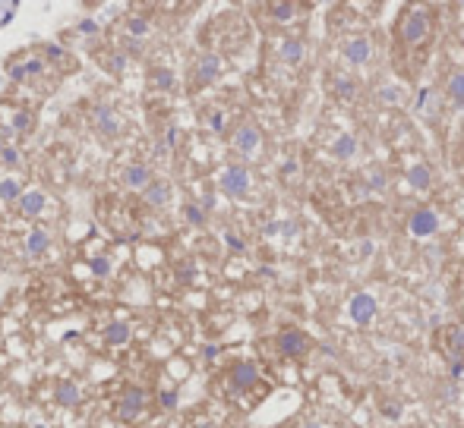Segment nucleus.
I'll return each mask as SVG.
<instances>
[{"label": "nucleus", "instance_id": "38", "mask_svg": "<svg viewBox=\"0 0 464 428\" xmlns=\"http://www.w3.org/2000/svg\"><path fill=\"white\" fill-rule=\"evenodd\" d=\"M161 406H165V410H174V406H177V393H174V391H161Z\"/></svg>", "mask_w": 464, "mask_h": 428}, {"label": "nucleus", "instance_id": "18", "mask_svg": "<svg viewBox=\"0 0 464 428\" xmlns=\"http://www.w3.org/2000/svg\"><path fill=\"white\" fill-rule=\"evenodd\" d=\"M278 54L287 66H297L300 60H304V42H300V38H285L278 47Z\"/></svg>", "mask_w": 464, "mask_h": 428}, {"label": "nucleus", "instance_id": "35", "mask_svg": "<svg viewBox=\"0 0 464 428\" xmlns=\"http://www.w3.org/2000/svg\"><path fill=\"white\" fill-rule=\"evenodd\" d=\"M177 139H180V129L171 123V126L165 129V142H161V145H165V148H174V145H177Z\"/></svg>", "mask_w": 464, "mask_h": 428}, {"label": "nucleus", "instance_id": "29", "mask_svg": "<svg viewBox=\"0 0 464 428\" xmlns=\"http://www.w3.org/2000/svg\"><path fill=\"white\" fill-rule=\"evenodd\" d=\"M13 129H16L19 135L32 133V129H35V114H32V111H19L16 120H13Z\"/></svg>", "mask_w": 464, "mask_h": 428}, {"label": "nucleus", "instance_id": "7", "mask_svg": "<svg viewBox=\"0 0 464 428\" xmlns=\"http://www.w3.org/2000/svg\"><path fill=\"white\" fill-rule=\"evenodd\" d=\"M218 76H221V57L218 54H203V57L196 60V66H193L196 85H212Z\"/></svg>", "mask_w": 464, "mask_h": 428}, {"label": "nucleus", "instance_id": "48", "mask_svg": "<svg viewBox=\"0 0 464 428\" xmlns=\"http://www.w3.org/2000/svg\"><path fill=\"white\" fill-rule=\"evenodd\" d=\"M304 428H322V425H319V422H307Z\"/></svg>", "mask_w": 464, "mask_h": 428}, {"label": "nucleus", "instance_id": "39", "mask_svg": "<svg viewBox=\"0 0 464 428\" xmlns=\"http://www.w3.org/2000/svg\"><path fill=\"white\" fill-rule=\"evenodd\" d=\"M208 126H212L215 133H221V129H225V114H221V111H215L212 117H208Z\"/></svg>", "mask_w": 464, "mask_h": 428}, {"label": "nucleus", "instance_id": "42", "mask_svg": "<svg viewBox=\"0 0 464 428\" xmlns=\"http://www.w3.org/2000/svg\"><path fill=\"white\" fill-rule=\"evenodd\" d=\"M427 98H429V88H420V92H417V98H414V111H420V107L427 104Z\"/></svg>", "mask_w": 464, "mask_h": 428}, {"label": "nucleus", "instance_id": "13", "mask_svg": "<svg viewBox=\"0 0 464 428\" xmlns=\"http://www.w3.org/2000/svg\"><path fill=\"white\" fill-rule=\"evenodd\" d=\"M143 195H145V202H149L152 208H165L167 202H171V183L167 180H152L149 186L143 189Z\"/></svg>", "mask_w": 464, "mask_h": 428}, {"label": "nucleus", "instance_id": "12", "mask_svg": "<svg viewBox=\"0 0 464 428\" xmlns=\"http://www.w3.org/2000/svg\"><path fill=\"white\" fill-rule=\"evenodd\" d=\"M373 57V44H369V38H351V42L345 44V60L354 66L367 63V60Z\"/></svg>", "mask_w": 464, "mask_h": 428}, {"label": "nucleus", "instance_id": "44", "mask_svg": "<svg viewBox=\"0 0 464 428\" xmlns=\"http://www.w3.org/2000/svg\"><path fill=\"white\" fill-rule=\"evenodd\" d=\"M126 51H130V54H139V51H143V42H136V38H126Z\"/></svg>", "mask_w": 464, "mask_h": 428}, {"label": "nucleus", "instance_id": "37", "mask_svg": "<svg viewBox=\"0 0 464 428\" xmlns=\"http://www.w3.org/2000/svg\"><path fill=\"white\" fill-rule=\"evenodd\" d=\"M107 271H111V264H107V258H92V274L105 277Z\"/></svg>", "mask_w": 464, "mask_h": 428}, {"label": "nucleus", "instance_id": "10", "mask_svg": "<svg viewBox=\"0 0 464 428\" xmlns=\"http://www.w3.org/2000/svg\"><path fill=\"white\" fill-rule=\"evenodd\" d=\"M376 309H379V305H376V296L373 293H357L351 300V305H347V312H351V318L357 324H369V322H373Z\"/></svg>", "mask_w": 464, "mask_h": 428}, {"label": "nucleus", "instance_id": "30", "mask_svg": "<svg viewBox=\"0 0 464 428\" xmlns=\"http://www.w3.org/2000/svg\"><path fill=\"white\" fill-rule=\"evenodd\" d=\"M124 66H126V54L124 51L107 54V57H105V70L107 73H124Z\"/></svg>", "mask_w": 464, "mask_h": 428}, {"label": "nucleus", "instance_id": "22", "mask_svg": "<svg viewBox=\"0 0 464 428\" xmlns=\"http://www.w3.org/2000/svg\"><path fill=\"white\" fill-rule=\"evenodd\" d=\"M408 183H411L414 189H429V183H433V173H429L427 164H414L411 171H408Z\"/></svg>", "mask_w": 464, "mask_h": 428}, {"label": "nucleus", "instance_id": "46", "mask_svg": "<svg viewBox=\"0 0 464 428\" xmlns=\"http://www.w3.org/2000/svg\"><path fill=\"white\" fill-rule=\"evenodd\" d=\"M203 356H206V359H215V356H218V346H206Z\"/></svg>", "mask_w": 464, "mask_h": 428}, {"label": "nucleus", "instance_id": "11", "mask_svg": "<svg viewBox=\"0 0 464 428\" xmlns=\"http://www.w3.org/2000/svg\"><path fill=\"white\" fill-rule=\"evenodd\" d=\"M439 230V217H436L433 208H420V212L411 214V233L414 236H433Z\"/></svg>", "mask_w": 464, "mask_h": 428}, {"label": "nucleus", "instance_id": "33", "mask_svg": "<svg viewBox=\"0 0 464 428\" xmlns=\"http://www.w3.org/2000/svg\"><path fill=\"white\" fill-rule=\"evenodd\" d=\"M0 161H4L6 167H16L19 164V152L13 145H4V152H0Z\"/></svg>", "mask_w": 464, "mask_h": 428}, {"label": "nucleus", "instance_id": "9", "mask_svg": "<svg viewBox=\"0 0 464 428\" xmlns=\"http://www.w3.org/2000/svg\"><path fill=\"white\" fill-rule=\"evenodd\" d=\"M439 350L446 353L448 359H464V328L461 324H452V328L439 331Z\"/></svg>", "mask_w": 464, "mask_h": 428}, {"label": "nucleus", "instance_id": "36", "mask_svg": "<svg viewBox=\"0 0 464 428\" xmlns=\"http://www.w3.org/2000/svg\"><path fill=\"white\" fill-rule=\"evenodd\" d=\"M382 416H386V419H398V416H401V403H392V400H386V403H382Z\"/></svg>", "mask_w": 464, "mask_h": 428}, {"label": "nucleus", "instance_id": "19", "mask_svg": "<svg viewBox=\"0 0 464 428\" xmlns=\"http://www.w3.org/2000/svg\"><path fill=\"white\" fill-rule=\"evenodd\" d=\"M48 246H51V233H48V230H42V227H35L29 236H25V252H29V255L48 252Z\"/></svg>", "mask_w": 464, "mask_h": 428}, {"label": "nucleus", "instance_id": "8", "mask_svg": "<svg viewBox=\"0 0 464 428\" xmlns=\"http://www.w3.org/2000/svg\"><path fill=\"white\" fill-rule=\"evenodd\" d=\"M259 142H262V133L253 123H240L237 133H234V148H237L244 158H250V154L259 152Z\"/></svg>", "mask_w": 464, "mask_h": 428}, {"label": "nucleus", "instance_id": "41", "mask_svg": "<svg viewBox=\"0 0 464 428\" xmlns=\"http://www.w3.org/2000/svg\"><path fill=\"white\" fill-rule=\"evenodd\" d=\"M225 240H227V246H231V249H234V252H244V240H240V236H234V233H227V236H225Z\"/></svg>", "mask_w": 464, "mask_h": 428}, {"label": "nucleus", "instance_id": "5", "mask_svg": "<svg viewBox=\"0 0 464 428\" xmlns=\"http://www.w3.org/2000/svg\"><path fill=\"white\" fill-rule=\"evenodd\" d=\"M92 126H95V133L105 135V139H117L120 135V117L114 114V107H107V104H98L95 111H92Z\"/></svg>", "mask_w": 464, "mask_h": 428}, {"label": "nucleus", "instance_id": "16", "mask_svg": "<svg viewBox=\"0 0 464 428\" xmlns=\"http://www.w3.org/2000/svg\"><path fill=\"white\" fill-rule=\"evenodd\" d=\"M105 343H107V346H124V343H130V324L120 322V318L107 322V328H105Z\"/></svg>", "mask_w": 464, "mask_h": 428}, {"label": "nucleus", "instance_id": "14", "mask_svg": "<svg viewBox=\"0 0 464 428\" xmlns=\"http://www.w3.org/2000/svg\"><path fill=\"white\" fill-rule=\"evenodd\" d=\"M124 183L130 189H145L152 183V171L145 164H139V161H133V164L124 167Z\"/></svg>", "mask_w": 464, "mask_h": 428}, {"label": "nucleus", "instance_id": "40", "mask_svg": "<svg viewBox=\"0 0 464 428\" xmlns=\"http://www.w3.org/2000/svg\"><path fill=\"white\" fill-rule=\"evenodd\" d=\"M448 375H452V378H461L464 375V359H452V365H448Z\"/></svg>", "mask_w": 464, "mask_h": 428}, {"label": "nucleus", "instance_id": "1", "mask_svg": "<svg viewBox=\"0 0 464 428\" xmlns=\"http://www.w3.org/2000/svg\"><path fill=\"white\" fill-rule=\"evenodd\" d=\"M309 350H313V341H309L307 331H300V328H285V331L278 334V353H281L285 359H304Z\"/></svg>", "mask_w": 464, "mask_h": 428}, {"label": "nucleus", "instance_id": "6", "mask_svg": "<svg viewBox=\"0 0 464 428\" xmlns=\"http://www.w3.org/2000/svg\"><path fill=\"white\" fill-rule=\"evenodd\" d=\"M227 381H231L234 391H253V387L259 384V369L256 362H237L231 369V375H227Z\"/></svg>", "mask_w": 464, "mask_h": 428}, {"label": "nucleus", "instance_id": "32", "mask_svg": "<svg viewBox=\"0 0 464 428\" xmlns=\"http://www.w3.org/2000/svg\"><path fill=\"white\" fill-rule=\"evenodd\" d=\"M386 183H388V176L382 173V171H369V176H367V186L369 189H386Z\"/></svg>", "mask_w": 464, "mask_h": 428}, {"label": "nucleus", "instance_id": "45", "mask_svg": "<svg viewBox=\"0 0 464 428\" xmlns=\"http://www.w3.org/2000/svg\"><path fill=\"white\" fill-rule=\"evenodd\" d=\"M291 173H297V161H287V164H285V171H281V176H285V180H287V176H291Z\"/></svg>", "mask_w": 464, "mask_h": 428}, {"label": "nucleus", "instance_id": "23", "mask_svg": "<svg viewBox=\"0 0 464 428\" xmlns=\"http://www.w3.org/2000/svg\"><path fill=\"white\" fill-rule=\"evenodd\" d=\"M446 92H448V98L455 101V107H464V73H452V76H448Z\"/></svg>", "mask_w": 464, "mask_h": 428}, {"label": "nucleus", "instance_id": "28", "mask_svg": "<svg viewBox=\"0 0 464 428\" xmlns=\"http://www.w3.org/2000/svg\"><path fill=\"white\" fill-rule=\"evenodd\" d=\"M335 94H338L341 101H351L354 94H357V82L347 79V76H338V79H335Z\"/></svg>", "mask_w": 464, "mask_h": 428}, {"label": "nucleus", "instance_id": "34", "mask_svg": "<svg viewBox=\"0 0 464 428\" xmlns=\"http://www.w3.org/2000/svg\"><path fill=\"white\" fill-rule=\"evenodd\" d=\"M382 101H386V104H398V101H401V88L386 85V88H382Z\"/></svg>", "mask_w": 464, "mask_h": 428}, {"label": "nucleus", "instance_id": "4", "mask_svg": "<svg viewBox=\"0 0 464 428\" xmlns=\"http://www.w3.org/2000/svg\"><path fill=\"white\" fill-rule=\"evenodd\" d=\"M143 406H145V391L143 387H126L124 397H120V403H117V419L120 422H133V419H139Z\"/></svg>", "mask_w": 464, "mask_h": 428}, {"label": "nucleus", "instance_id": "17", "mask_svg": "<svg viewBox=\"0 0 464 428\" xmlns=\"http://www.w3.org/2000/svg\"><path fill=\"white\" fill-rule=\"evenodd\" d=\"M44 205H48V199H44V192H23V199H19V212H23L25 217H38L44 212Z\"/></svg>", "mask_w": 464, "mask_h": 428}, {"label": "nucleus", "instance_id": "24", "mask_svg": "<svg viewBox=\"0 0 464 428\" xmlns=\"http://www.w3.org/2000/svg\"><path fill=\"white\" fill-rule=\"evenodd\" d=\"M44 70V63L42 60H29V63H23V66H13L10 70V76L16 79V82H23V79H32V76H38V73Z\"/></svg>", "mask_w": 464, "mask_h": 428}, {"label": "nucleus", "instance_id": "27", "mask_svg": "<svg viewBox=\"0 0 464 428\" xmlns=\"http://www.w3.org/2000/svg\"><path fill=\"white\" fill-rule=\"evenodd\" d=\"M294 13H297L294 4H268V16H272L275 23H287V19H294Z\"/></svg>", "mask_w": 464, "mask_h": 428}, {"label": "nucleus", "instance_id": "26", "mask_svg": "<svg viewBox=\"0 0 464 428\" xmlns=\"http://www.w3.org/2000/svg\"><path fill=\"white\" fill-rule=\"evenodd\" d=\"M0 199L4 202H19L23 199V183L19 180H4L0 183Z\"/></svg>", "mask_w": 464, "mask_h": 428}, {"label": "nucleus", "instance_id": "31", "mask_svg": "<svg viewBox=\"0 0 464 428\" xmlns=\"http://www.w3.org/2000/svg\"><path fill=\"white\" fill-rule=\"evenodd\" d=\"M184 217L193 224V227H203V224H206V212L196 205V202H190V205L184 208Z\"/></svg>", "mask_w": 464, "mask_h": 428}, {"label": "nucleus", "instance_id": "20", "mask_svg": "<svg viewBox=\"0 0 464 428\" xmlns=\"http://www.w3.org/2000/svg\"><path fill=\"white\" fill-rule=\"evenodd\" d=\"M332 152H335V158L338 161H351L354 154H357V139H354V135H338V139H335V145H332Z\"/></svg>", "mask_w": 464, "mask_h": 428}, {"label": "nucleus", "instance_id": "25", "mask_svg": "<svg viewBox=\"0 0 464 428\" xmlns=\"http://www.w3.org/2000/svg\"><path fill=\"white\" fill-rule=\"evenodd\" d=\"M149 19H143V16H130L126 19V32H130V38H136V42H143L145 35H149Z\"/></svg>", "mask_w": 464, "mask_h": 428}, {"label": "nucleus", "instance_id": "43", "mask_svg": "<svg viewBox=\"0 0 464 428\" xmlns=\"http://www.w3.org/2000/svg\"><path fill=\"white\" fill-rule=\"evenodd\" d=\"M44 54H48V60H60V57H64V51H60L57 44H48V47H44Z\"/></svg>", "mask_w": 464, "mask_h": 428}, {"label": "nucleus", "instance_id": "3", "mask_svg": "<svg viewBox=\"0 0 464 428\" xmlns=\"http://www.w3.org/2000/svg\"><path fill=\"white\" fill-rule=\"evenodd\" d=\"M221 192L234 195V199L246 195V192H250V171L240 167V164L225 167V173H221Z\"/></svg>", "mask_w": 464, "mask_h": 428}, {"label": "nucleus", "instance_id": "50", "mask_svg": "<svg viewBox=\"0 0 464 428\" xmlns=\"http://www.w3.org/2000/svg\"><path fill=\"white\" fill-rule=\"evenodd\" d=\"M461 47H464V32H461Z\"/></svg>", "mask_w": 464, "mask_h": 428}, {"label": "nucleus", "instance_id": "15", "mask_svg": "<svg viewBox=\"0 0 464 428\" xmlns=\"http://www.w3.org/2000/svg\"><path fill=\"white\" fill-rule=\"evenodd\" d=\"M54 397H57L60 406H79L83 391H79L76 381H57V384H54Z\"/></svg>", "mask_w": 464, "mask_h": 428}, {"label": "nucleus", "instance_id": "49", "mask_svg": "<svg viewBox=\"0 0 464 428\" xmlns=\"http://www.w3.org/2000/svg\"><path fill=\"white\" fill-rule=\"evenodd\" d=\"M0 152H4V139H0Z\"/></svg>", "mask_w": 464, "mask_h": 428}, {"label": "nucleus", "instance_id": "21", "mask_svg": "<svg viewBox=\"0 0 464 428\" xmlns=\"http://www.w3.org/2000/svg\"><path fill=\"white\" fill-rule=\"evenodd\" d=\"M149 85L155 88V92H171L174 88V73L167 70V66H155V70L149 73Z\"/></svg>", "mask_w": 464, "mask_h": 428}, {"label": "nucleus", "instance_id": "47", "mask_svg": "<svg viewBox=\"0 0 464 428\" xmlns=\"http://www.w3.org/2000/svg\"><path fill=\"white\" fill-rule=\"evenodd\" d=\"M360 255H373V243H363V246H360Z\"/></svg>", "mask_w": 464, "mask_h": 428}, {"label": "nucleus", "instance_id": "2", "mask_svg": "<svg viewBox=\"0 0 464 428\" xmlns=\"http://www.w3.org/2000/svg\"><path fill=\"white\" fill-rule=\"evenodd\" d=\"M429 35V13L427 10H411L405 16V23H401V38H405V44H420L427 42Z\"/></svg>", "mask_w": 464, "mask_h": 428}]
</instances>
